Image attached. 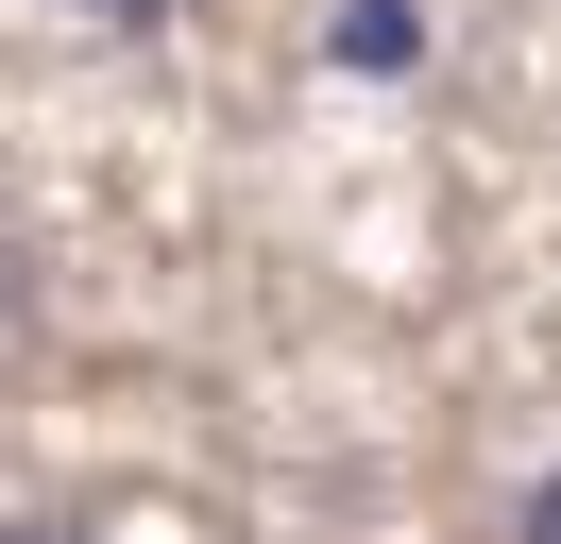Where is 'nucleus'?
Returning a JSON list of instances; mask_svg holds the SVG:
<instances>
[{"label":"nucleus","mask_w":561,"mask_h":544,"mask_svg":"<svg viewBox=\"0 0 561 544\" xmlns=\"http://www.w3.org/2000/svg\"><path fill=\"white\" fill-rule=\"evenodd\" d=\"M323 52L391 86V68H425V18H409V0H341V18H323Z\"/></svg>","instance_id":"nucleus-1"},{"label":"nucleus","mask_w":561,"mask_h":544,"mask_svg":"<svg viewBox=\"0 0 561 544\" xmlns=\"http://www.w3.org/2000/svg\"><path fill=\"white\" fill-rule=\"evenodd\" d=\"M511 544H561V476H545V494H527V510H511Z\"/></svg>","instance_id":"nucleus-2"},{"label":"nucleus","mask_w":561,"mask_h":544,"mask_svg":"<svg viewBox=\"0 0 561 544\" xmlns=\"http://www.w3.org/2000/svg\"><path fill=\"white\" fill-rule=\"evenodd\" d=\"M0 544H85V528H51V510H18V528H0Z\"/></svg>","instance_id":"nucleus-3"},{"label":"nucleus","mask_w":561,"mask_h":544,"mask_svg":"<svg viewBox=\"0 0 561 544\" xmlns=\"http://www.w3.org/2000/svg\"><path fill=\"white\" fill-rule=\"evenodd\" d=\"M85 18H119V34H137V18H171V0H85Z\"/></svg>","instance_id":"nucleus-4"}]
</instances>
